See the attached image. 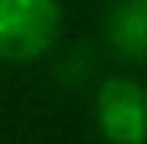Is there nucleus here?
Instances as JSON below:
<instances>
[{
	"label": "nucleus",
	"mask_w": 147,
	"mask_h": 144,
	"mask_svg": "<svg viewBox=\"0 0 147 144\" xmlns=\"http://www.w3.org/2000/svg\"><path fill=\"white\" fill-rule=\"evenodd\" d=\"M62 35L58 0H0V58L24 65L45 58Z\"/></svg>",
	"instance_id": "1"
},
{
	"label": "nucleus",
	"mask_w": 147,
	"mask_h": 144,
	"mask_svg": "<svg viewBox=\"0 0 147 144\" xmlns=\"http://www.w3.org/2000/svg\"><path fill=\"white\" fill-rule=\"evenodd\" d=\"M96 127L110 144H144L147 86L130 75H106L96 89Z\"/></svg>",
	"instance_id": "2"
},
{
	"label": "nucleus",
	"mask_w": 147,
	"mask_h": 144,
	"mask_svg": "<svg viewBox=\"0 0 147 144\" xmlns=\"http://www.w3.org/2000/svg\"><path fill=\"white\" fill-rule=\"evenodd\" d=\"M103 38L127 65L147 62V0H110L103 14Z\"/></svg>",
	"instance_id": "3"
},
{
	"label": "nucleus",
	"mask_w": 147,
	"mask_h": 144,
	"mask_svg": "<svg viewBox=\"0 0 147 144\" xmlns=\"http://www.w3.org/2000/svg\"><path fill=\"white\" fill-rule=\"evenodd\" d=\"M92 72H96V52H92V45H72L69 52H62L55 75L65 86H82Z\"/></svg>",
	"instance_id": "4"
}]
</instances>
